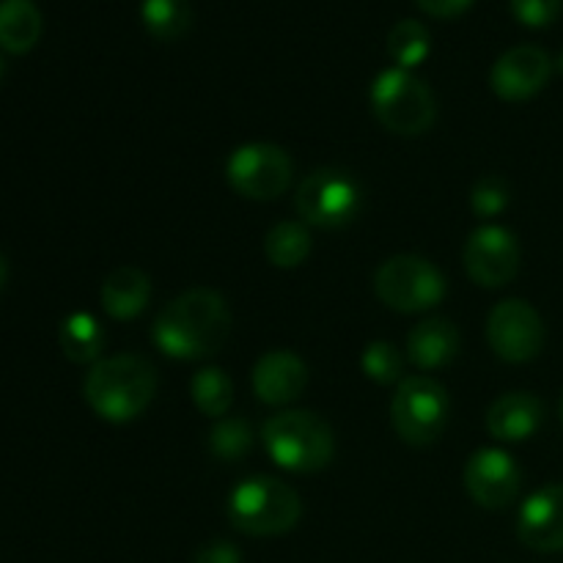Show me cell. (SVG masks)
<instances>
[{
    "label": "cell",
    "instance_id": "cell-1",
    "mask_svg": "<svg viewBox=\"0 0 563 563\" xmlns=\"http://www.w3.org/2000/svg\"><path fill=\"white\" fill-rule=\"evenodd\" d=\"M231 333V308L220 291L198 286L181 291L157 313L152 339L174 361H203L223 350Z\"/></svg>",
    "mask_w": 563,
    "mask_h": 563
},
{
    "label": "cell",
    "instance_id": "cell-2",
    "mask_svg": "<svg viewBox=\"0 0 563 563\" xmlns=\"http://www.w3.org/2000/svg\"><path fill=\"white\" fill-rule=\"evenodd\" d=\"M82 396L102 421H135L157 396V368L146 357L126 352L102 357L86 374Z\"/></svg>",
    "mask_w": 563,
    "mask_h": 563
},
{
    "label": "cell",
    "instance_id": "cell-3",
    "mask_svg": "<svg viewBox=\"0 0 563 563\" xmlns=\"http://www.w3.org/2000/svg\"><path fill=\"white\" fill-rule=\"evenodd\" d=\"M262 443L269 460L289 473H317L335 456V434L328 421L308 410L275 412L264 421Z\"/></svg>",
    "mask_w": 563,
    "mask_h": 563
},
{
    "label": "cell",
    "instance_id": "cell-4",
    "mask_svg": "<svg viewBox=\"0 0 563 563\" xmlns=\"http://www.w3.org/2000/svg\"><path fill=\"white\" fill-rule=\"evenodd\" d=\"M302 515L300 495L275 476H251L229 495V520L245 537H280Z\"/></svg>",
    "mask_w": 563,
    "mask_h": 563
},
{
    "label": "cell",
    "instance_id": "cell-5",
    "mask_svg": "<svg viewBox=\"0 0 563 563\" xmlns=\"http://www.w3.org/2000/svg\"><path fill=\"white\" fill-rule=\"evenodd\" d=\"M372 110L394 135H423L438 119V102L427 82L410 69H385L372 82Z\"/></svg>",
    "mask_w": 563,
    "mask_h": 563
},
{
    "label": "cell",
    "instance_id": "cell-6",
    "mask_svg": "<svg viewBox=\"0 0 563 563\" xmlns=\"http://www.w3.org/2000/svg\"><path fill=\"white\" fill-rule=\"evenodd\" d=\"M451 416L449 390L432 377H405L390 401V423L407 445H429L445 432Z\"/></svg>",
    "mask_w": 563,
    "mask_h": 563
},
{
    "label": "cell",
    "instance_id": "cell-7",
    "mask_svg": "<svg viewBox=\"0 0 563 563\" xmlns=\"http://www.w3.org/2000/svg\"><path fill=\"white\" fill-rule=\"evenodd\" d=\"M445 275L429 258L401 253L379 264L374 273V291L388 308L399 313H423L443 302Z\"/></svg>",
    "mask_w": 563,
    "mask_h": 563
},
{
    "label": "cell",
    "instance_id": "cell-8",
    "mask_svg": "<svg viewBox=\"0 0 563 563\" xmlns=\"http://www.w3.org/2000/svg\"><path fill=\"white\" fill-rule=\"evenodd\" d=\"M361 207L363 196L357 181L335 168L311 170L295 196L297 214L313 229H344L357 218Z\"/></svg>",
    "mask_w": 563,
    "mask_h": 563
},
{
    "label": "cell",
    "instance_id": "cell-9",
    "mask_svg": "<svg viewBox=\"0 0 563 563\" xmlns=\"http://www.w3.org/2000/svg\"><path fill=\"white\" fill-rule=\"evenodd\" d=\"M295 176L289 152L275 143H245L234 148L225 163V179L240 196L251 201H275L284 196Z\"/></svg>",
    "mask_w": 563,
    "mask_h": 563
},
{
    "label": "cell",
    "instance_id": "cell-10",
    "mask_svg": "<svg viewBox=\"0 0 563 563\" xmlns=\"http://www.w3.org/2000/svg\"><path fill=\"white\" fill-rule=\"evenodd\" d=\"M487 341L500 361L528 363L542 352L544 322L531 302L511 297L489 311Z\"/></svg>",
    "mask_w": 563,
    "mask_h": 563
},
{
    "label": "cell",
    "instance_id": "cell-11",
    "mask_svg": "<svg viewBox=\"0 0 563 563\" xmlns=\"http://www.w3.org/2000/svg\"><path fill=\"white\" fill-rule=\"evenodd\" d=\"M465 269L473 284L500 289L520 273V242L504 225H478L465 242Z\"/></svg>",
    "mask_w": 563,
    "mask_h": 563
},
{
    "label": "cell",
    "instance_id": "cell-12",
    "mask_svg": "<svg viewBox=\"0 0 563 563\" xmlns=\"http://www.w3.org/2000/svg\"><path fill=\"white\" fill-rule=\"evenodd\" d=\"M522 487L515 456L504 449H482L467 460L465 489L482 509H506Z\"/></svg>",
    "mask_w": 563,
    "mask_h": 563
},
{
    "label": "cell",
    "instance_id": "cell-13",
    "mask_svg": "<svg viewBox=\"0 0 563 563\" xmlns=\"http://www.w3.org/2000/svg\"><path fill=\"white\" fill-rule=\"evenodd\" d=\"M550 71H553V60L542 47L520 44V47L506 49L495 60L489 82H493V91L506 102H526L548 86Z\"/></svg>",
    "mask_w": 563,
    "mask_h": 563
},
{
    "label": "cell",
    "instance_id": "cell-14",
    "mask_svg": "<svg viewBox=\"0 0 563 563\" xmlns=\"http://www.w3.org/2000/svg\"><path fill=\"white\" fill-rule=\"evenodd\" d=\"M517 537L537 553L563 550V484L537 489L517 515Z\"/></svg>",
    "mask_w": 563,
    "mask_h": 563
},
{
    "label": "cell",
    "instance_id": "cell-15",
    "mask_svg": "<svg viewBox=\"0 0 563 563\" xmlns=\"http://www.w3.org/2000/svg\"><path fill=\"white\" fill-rule=\"evenodd\" d=\"M253 394L258 401L273 407H286L302 396L308 385V366L291 350H273L262 355L253 366Z\"/></svg>",
    "mask_w": 563,
    "mask_h": 563
},
{
    "label": "cell",
    "instance_id": "cell-16",
    "mask_svg": "<svg viewBox=\"0 0 563 563\" xmlns=\"http://www.w3.org/2000/svg\"><path fill=\"white\" fill-rule=\"evenodd\" d=\"M544 421V405L528 390H511L487 410V432L500 443H522L533 438Z\"/></svg>",
    "mask_w": 563,
    "mask_h": 563
},
{
    "label": "cell",
    "instance_id": "cell-17",
    "mask_svg": "<svg viewBox=\"0 0 563 563\" xmlns=\"http://www.w3.org/2000/svg\"><path fill=\"white\" fill-rule=\"evenodd\" d=\"M460 344L462 339L456 324L445 317H432L423 319L410 330V335H407V357L421 372H434V368L454 363V357L460 355Z\"/></svg>",
    "mask_w": 563,
    "mask_h": 563
},
{
    "label": "cell",
    "instance_id": "cell-18",
    "mask_svg": "<svg viewBox=\"0 0 563 563\" xmlns=\"http://www.w3.org/2000/svg\"><path fill=\"white\" fill-rule=\"evenodd\" d=\"M148 297H152V280L137 267H119L104 278L99 289V302L110 319H135L146 311Z\"/></svg>",
    "mask_w": 563,
    "mask_h": 563
},
{
    "label": "cell",
    "instance_id": "cell-19",
    "mask_svg": "<svg viewBox=\"0 0 563 563\" xmlns=\"http://www.w3.org/2000/svg\"><path fill=\"white\" fill-rule=\"evenodd\" d=\"M42 36V11L33 0H0V47L22 55Z\"/></svg>",
    "mask_w": 563,
    "mask_h": 563
},
{
    "label": "cell",
    "instance_id": "cell-20",
    "mask_svg": "<svg viewBox=\"0 0 563 563\" xmlns=\"http://www.w3.org/2000/svg\"><path fill=\"white\" fill-rule=\"evenodd\" d=\"M60 350L69 357L71 363H80V366H93V363L102 361L104 350V330L91 313H71L60 322Z\"/></svg>",
    "mask_w": 563,
    "mask_h": 563
},
{
    "label": "cell",
    "instance_id": "cell-21",
    "mask_svg": "<svg viewBox=\"0 0 563 563\" xmlns=\"http://www.w3.org/2000/svg\"><path fill=\"white\" fill-rule=\"evenodd\" d=\"M308 253H311V234H308L306 223L286 220V223L273 225L264 236V256L278 269L300 267Z\"/></svg>",
    "mask_w": 563,
    "mask_h": 563
},
{
    "label": "cell",
    "instance_id": "cell-22",
    "mask_svg": "<svg viewBox=\"0 0 563 563\" xmlns=\"http://www.w3.org/2000/svg\"><path fill=\"white\" fill-rule=\"evenodd\" d=\"M190 390L192 405H196L207 418H214V421L229 416L231 405H234V383H231L229 374L218 366H207L201 368V372L192 374Z\"/></svg>",
    "mask_w": 563,
    "mask_h": 563
},
{
    "label": "cell",
    "instance_id": "cell-23",
    "mask_svg": "<svg viewBox=\"0 0 563 563\" xmlns=\"http://www.w3.org/2000/svg\"><path fill=\"white\" fill-rule=\"evenodd\" d=\"M141 16L152 36L170 42L190 31L192 5L190 0H143Z\"/></svg>",
    "mask_w": 563,
    "mask_h": 563
},
{
    "label": "cell",
    "instance_id": "cell-24",
    "mask_svg": "<svg viewBox=\"0 0 563 563\" xmlns=\"http://www.w3.org/2000/svg\"><path fill=\"white\" fill-rule=\"evenodd\" d=\"M432 47V38L423 22L418 20H401L390 27L388 33V53L396 60L399 69H412V66L423 64Z\"/></svg>",
    "mask_w": 563,
    "mask_h": 563
},
{
    "label": "cell",
    "instance_id": "cell-25",
    "mask_svg": "<svg viewBox=\"0 0 563 563\" xmlns=\"http://www.w3.org/2000/svg\"><path fill=\"white\" fill-rule=\"evenodd\" d=\"M253 449V429L245 418H220L209 432V451L223 462L242 460Z\"/></svg>",
    "mask_w": 563,
    "mask_h": 563
},
{
    "label": "cell",
    "instance_id": "cell-26",
    "mask_svg": "<svg viewBox=\"0 0 563 563\" xmlns=\"http://www.w3.org/2000/svg\"><path fill=\"white\" fill-rule=\"evenodd\" d=\"M361 368L368 379L379 385L401 383V372H405V357L396 350L390 341H372L366 344L361 355Z\"/></svg>",
    "mask_w": 563,
    "mask_h": 563
},
{
    "label": "cell",
    "instance_id": "cell-27",
    "mask_svg": "<svg viewBox=\"0 0 563 563\" xmlns=\"http://www.w3.org/2000/svg\"><path fill=\"white\" fill-rule=\"evenodd\" d=\"M509 185L500 176H484L471 192V207L478 218H495L509 207Z\"/></svg>",
    "mask_w": 563,
    "mask_h": 563
},
{
    "label": "cell",
    "instance_id": "cell-28",
    "mask_svg": "<svg viewBox=\"0 0 563 563\" xmlns=\"http://www.w3.org/2000/svg\"><path fill=\"white\" fill-rule=\"evenodd\" d=\"M563 0H511V11L522 25L544 27L561 14Z\"/></svg>",
    "mask_w": 563,
    "mask_h": 563
},
{
    "label": "cell",
    "instance_id": "cell-29",
    "mask_svg": "<svg viewBox=\"0 0 563 563\" xmlns=\"http://www.w3.org/2000/svg\"><path fill=\"white\" fill-rule=\"evenodd\" d=\"M192 563H242V550L234 542L214 539V542L201 544L192 555Z\"/></svg>",
    "mask_w": 563,
    "mask_h": 563
},
{
    "label": "cell",
    "instance_id": "cell-30",
    "mask_svg": "<svg viewBox=\"0 0 563 563\" xmlns=\"http://www.w3.org/2000/svg\"><path fill=\"white\" fill-rule=\"evenodd\" d=\"M427 14L432 16H456L473 3V0H416Z\"/></svg>",
    "mask_w": 563,
    "mask_h": 563
},
{
    "label": "cell",
    "instance_id": "cell-31",
    "mask_svg": "<svg viewBox=\"0 0 563 563\" xmlns=\"http://www.w3.org/2000/svg\"><path fill=\"white\" fill-rule=\"evenodd\" d=\"M5 278H9V262H5V256L0 253V289L5 286Z\"/></svg>",
    "mask_w": 563,
    "mask_h": 563
},
{
    "label": "cell",
    "instance_id": "cell-32",
    "mask_svg": "<svg viewBox=\"0 0 563 563\" xmlns=\"http://www.w3.org/2000/svg\"><path fill=\"white\" fill-rule=\"evenodd\" d=\"M559 69H561V75H563V53H561V58H559Z\"/></svg>",
    "mask_w": 563,
    "mask_h": 563
},
{
    "label": "cell",
    "instance_id": "cell-33",
    "mask_svg": "<svg viewBox=\"0 0 563 563\" xmlns=\"http://www.w3.org/2000/svg\"><path fill=\"white\" fill-rule=\"evenodd\" d=\"M559 412H561V421H563V396H561V407H559Z\"/></svg>",
    "mask_w": 563,
    "mask_h": 563
},
{
    "label": "cell",
    "instance_id": "cell-34",
    "mask_svg": "<svg viewBox=\"0 0 563 563\" xmlns=\"http://www.w3.org/2000/svg\"><path fill=\"white\" fill-rule=\"evenodd\" d=\"M0 77H3V58H0Z\"/></svg>",
    "mask_w": 563,
    "mask_h": 563
}]
</instances>
